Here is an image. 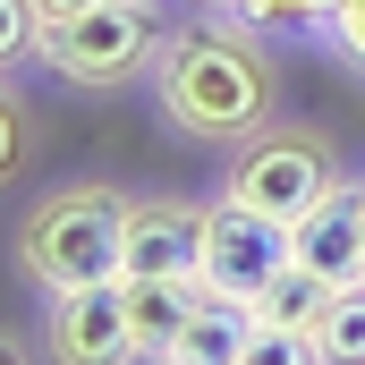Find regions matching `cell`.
<instances>
[{
  "label": "cell",
  "mask_w": 365,
  "mask_h": 365,
  "mask_svg": "<svg viewBox=\"0 0 365 365\" xmlns=\"http://www.w3.org/2000/svg\"><path fill=\"white\" fill-rule=\"evenodd\" d=\"M51 357H68V365H119V357H136L119 280H93V289H60V297H51Z\"/></svg>",
  "instance_id": "obj_7"
},
{
  "label": "cell",
  "mask_w": 365,
  "mask_h": 365,
  "mask_svg": "<svg viewBox=\"0 0 365 365\" xmlns=\"http://www.w3.org/2000/svg\"><path fill=\"white\" fill-rule=\"evenodd\" d=\"M119 221H128L119 187H51L26 212V230H17V255H26V272L43 280L51 297L60 289H93V280H119Z\"/></svg>",
  "instance_id": "obj_2"
},
{
  "label": "cell",
  "mask_w": 365,
  "mask_h": 365,
  "mask_svg": "<svg viewBox=\"0 0 365 365\" xmlns=\"http://www.w3.org/2000/svg\"><path fill=\"white\" fill-rule=\"evenodd\" d=\"M331 9L340 0H238L230 17H247L255 34H314V26H331Z\"/></svg>",
  "instance_id": "obj_13"
},
{
  "label": "cell",
  "mask_w": 365,
  "mask_h": 365,
  "mask_svg": "<svg viewBox=\"0 0 365 365\" xmlns=\"http://www.w3.org/2000/svg\"><path fill=\"white\" fill-rule=\"evenodd\" d=\"M170 357H179V365H255V306L204 289V306L187 314V331H179Z\"/></svg>",
  "instance_id": "obj_10"
},
{
  "label": "cell",
  "mask_w": 365,
  "mask_h": 365,
  "mask_svg": "<svg viewBox=\"0 0 365 365\" xmlns=\"http://www.w3.org/2000/svg\"><path fill=\"white\" fill-rule=\"evenodd\" d=\"M162 17H153V0H93L86 17H68V26H43V60L68 77V86H128V77H145L153 60H162Z\"/></svg>",
  "instance_id": "obj_3"
},
{
  "label": "cell",
  "mask_w": 365,
  "mask_h": 365,
  "mask_svg": "<svg viewBox=\"0 0 365 365\" xmlns=\"http://www.w3.org/2000/svg\"><path fill=\"white\" fill-rule=\"evenodd\" d=\"M34 51H43V9L34 0H0V77L17 60H34Z\"/></svg>",
  "instance_id": "obj_14"
},
{
  "label": "cell",
  "mask_w": 365,
  "mask_h": 365,
  "mask_svg": "<svg viewBox=\"0 0 365 365\" xmlns=\"http://www.w3.org/2000/svg\"><path fill=\"white\" fill-rule=\"evenodd\" d=\"M128 297V331H136V357H170L187 331V314L204 306V280L195 272H162V280H119Z\"/></svg>",
  "instance_id": "obj_9"
},
{
  "label": "cell",
  "mask_w": 365,
  "mask_h": 365,
  "mask_svg": "<svg viewBox=\"0 0 365 365\" xmlns=\"http://www.w3.org/2000/svg\"><path fill=\"white\" fill-rule=\"evenodd\" d=\"M323 306H331V280L306 272V264H289V272L255 297V331H314V340H323Z\"/></svg>",
  "instance_id": "obj_11"
},
{
  "label": "cell",
  "mask_w": 365,
  "mask_h": 365,
  "mask_svg": "<svg viewBox=\"0 0 365 365\" xmlns=\"http://www.w3.org/2000/svg\"><path fill=\"white\" fill-rule=\"evenodd\" d=\"M289 264H297V255H289V221L238 204V195L204 204V255H195V280H204L212 297H247V306H255Z\"/></svg>",
  "instance_id": "obj_5"
},
{
  "label": "cell",
  "mask_w": 365,
  "mask_h": 365,
  "mask_svg": "<svg viewBox=\"0 0 365 365\" xmlns=\"http://www.w3.org/2000/svg\"><path fill=\"white\" fill-rule=\"evenodd\" d=\"M331 179H340V170H331L323 136H306V128H255V136L238 145L221 195H238V204H255V212H272V221H297V212H314V204L331 195Z\"/></svg>",
  "instance_id": "obj_4"
},
{
  "label": "cell",
  "mask_w": 365,
  "mask_h": 365,
  "mask_svg": "<svg viewBox=\"0 0 365 365\" xmlns=\"http://www.w3.org/2000/svg\"><path fill=\"white\" fill-rule=\"evenodd\" d=\"M323 357L331 365H365V280H340L323 306Z\"/></svg>",
  "instance_id": "obj_12"
},
{
  "label": "cell",
  "mask_w": 365,
  "mask_h": 365,
  "mask_svg": "<svg viewBox=\"0 0 365 365\" xmlns=\"http://www.w3.org/2000/svg\"><path fill=\"white\" fill-rule=\"evenodd\" d=\"M195 255H204V204H170V195H128V221H119V280L195 272Z\"/></svg>",
  "instance_id": "obj_6"
},
{
  "label": "cell",
  "mask_w": 365,
  "mask_h": 365,
  "mask_svg": "<svg viewBox=\"0 0 365 365\" xmlns=\"http://www.w3.org/2000/svg\"><path fill=\"white\" fill-rule=\"evenodd\" d=\"M153 86L170 128L204 136V145H247L255 128H272V68L255 51V26H179L153 60Z\"/></svg>",
  "instance_id": "obj_1"
},
{
  "label": "cell",
  "mask_w": 365,
  "mask_h": 365,
  "mask_svg": "<svg viewBox=\"0 0 365 365\" xmlns=\"http://www.w3.org/2000/svg\"><path fill=\"white\" fill-rule=\"evenodd\" d=\"M289 255L306 264V272H323L331 289L340 280H365V187H340L314 204V212H297L289 221Z\"/></svg>",
  "instance_id": "obj_8"
},
{
  "label": "cell",
  "mask_w": 365,
  "mask_h": 365,
  "mask_svg": "<svg viewBox=\"0 0 365 365\" xmlns=\"http://www.w3.org/2000/svg\"><path fill=\"white\" fill-rule=\"evenodd\" d=\"M204 9H238V0H204Z\"/></svg>",
  "instance_id": "obj_19"
},
{
  "label": "cell",
  "mask_w": 365,
  "mask_h": 365,
  "mask_svg": "<svg viewBox=\"0 0 365 365\" xmlns=\"http://www.w3.org/2000/svg\"><path fill=\"white\" fill-rule=\"evenodd\" d=\"M17 357H26V349H17V340H9V331H0V365H17Z\"/></svg>",
  "instance_id": "obj_18"
},
{
  "label": "cell",
  "mask_w": 365,
  "mask_h": 365,
  "mask_svg": "<svg viewBox=\"0 0 365 365\" xmlns=\"http://www.w3.org/2000/svg\"><path fill=\"white\" fill-rule=\"evenodd\" d=\"M34 9H43V26H68V17H86L93 0H34Z\"/></svg>",
  "instance_id": "obj_17"
},
{
  "label": "cell",
  "mask_w": 365,
  "mask_h": 365,
  "mask_svg": "<svg viewBox=\"0 0 365 365\" xmlns=\"http://www.w3.org/2000/svg\"><path fill=\"white\" fill-rule=\"evenodd\" d=\"M17 162H26V110L0 93V179H17Z\"/></svg>",
  "instance_id": "obj_15"
},
{
  "label": "cell",
  "mask_w": 365,
  "mask_h": 365,
  "mask_svg": "<svg viewBox=\"0 0 365 365\" xmlns=\"http://www.w3.org/2000/svg\"><path fill=\"white\" fill-rule=\"evenodd\" d=\"M331 43H340L349 60H365V0H340V9H331Z\"/></svg>",
  "instance_id": "obj_16"
}]
</instances>
